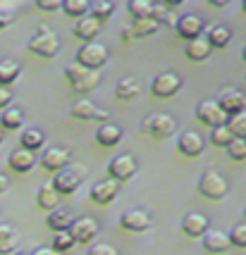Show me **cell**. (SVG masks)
Wrapping results in <instances>:
<instances>
[{"label":"cell","mask_w":246,"mask_h":255,"mask_svg":"<svg viewBox=\"0 0 246 255\" xmlns=\"http://www.w3.org/2000/svg\"><path fill=\"white\" fill-rule=\"evenodd\" d=\"M65 79H67L69 86H72L74 93H79V96H89V93H93V91L98 89V84H101L98 72L81 67L77 60L65 67Z\"/></svg>","instance_id":"6da1fadb"},{"label":"cell","mask_w":246,"mask_h":255,"mask_svg":"<svg viewBox=\"0 0 246 255\" xmlns=\"http://www.w3.org/2000/svg\"><path fill=\"white\" fill-rule=\"evenodd\" d=\"M26 48H29V53L43 57V60H53L60 53V41H57V36L48 26H38L36 33L29 38Z\"/></svg>","instance_id":"7a4b0ae2"},{"label":"cell","mask_w":246,"mask_h":255,"mask_svg":"<svg viewBox=\"0 0 246 255\" xmlns=\"http://www.w3.org/2000/svg\"><path fill=\"white\" fill-rule=\"evenodd\" d=\"M86 174H89V169L84 165H69V167H65L62 172H57L50 184H53V189H55L60 196H72V193L81 186V181L86 179Z\"/></svg>","instance_id":"3957f363"},{"label":"cell","mask_w":246,"mask_h":255,"mask_svg":"<svg viewBox=\"0 0 246 255\" xmlns=\"http://www.w3.org/2000/svg\"><path fill=\"white\" fill-rule=\"evenodd\" d=\"M108 57H110L108 48H105L103 43H98V41H93V43H84L81 48H79L77 62H79L81 67H86V69H93V72H98L101 67H105Z\"/></svg>","instance_id":"277c9868"},{"label":"cell","mask_w":246,"mask_h":255,"mask_svg":"<svg viewBox=\"0 0 246 255\" xmlns=\"http://www.w3.org/2000/svg\"><path fill=\"white\" fill-rule=\"evenodd\" d=\"M199 193L208 200H223L227 196V181L215 169H206L199 179Z\"/></svg>","instance_id":"5b68a950"},{"label":"cell","mask_w":246,"mask_h":255,"mask_svg":"<svg viewBox=\"0 0 246 255\" xmlns=\"http://www.w3.org/2000/svg\"><path fill=\"white\" fill-rule=\"evenodd\" d=\"M196 120L201 124H206V127H211V129L225 127V124L230 122V117H227L225 110L218 105V100H203V103H199V105H196Z\"/></svg>","instance_id":"8992f818"},{"label":"cell","mask_w":246,"mask_h":255,"mask_svg":"<svg viewBox=\"0 0 246 255\" xmlns=\"http://www.w3.org/2000/svg\"><path fill=\"white\" fill-rule=\"evenodd\" d=\"M144 131L151 133L153 138H170L172 133L177 131V122L170 115L156 112V115H148L144 120Z\"/></svg>","instance_id":"52a82bcc"},{"label":"cell","mask_w":246,"mask_h":255,"mask_svg":"<svg viewBox=\"0 0 246 255\" xmlns=\"http://www.w3.org/2000/svg\"><path fill=\"white\" fill-rule=\"evenodd\" d=\"M179 91H182V77L172 74V72H163V74H158L151 81V93L156 98H163V100L172 98V96H177Z\"/></svg>","instance_id":"ba28073f"},{"label":"cell","mask_w":246,"mask_h":255,"mask_svg":"<svg viewBox=\"0 0 246 255\" xmlns=\"http://www.w3.org/2000/svg\"><path fill=\"white\" fill-rule=\"evenodd\" d=\"M69 115L74 120H81V122H103L108 124V110H103L98 105H93L91 100H77L72 108H69Z\"/></svg>","instance_id":"9c48e42d"},{"label":"cell","mask_w":246,"mask_h":255,"mask_svg":"<svg viewBox=\"0 0 246 255\" xmlns=\"http://www.w3.org/2000/svg\"><path fill=\"white\" fill-rule=\"evenodd\" d=\"M108 174H110V179H115L117 184L120 181H129V179L136 174V162L132 155H117L112 157L110 162H108Z\"/></svg>","instance_id":"30bf717a"},{"label":"cell","mask_w":246,"mask_h":255,"mask_svg":"<svg viewBox=\"0 0 246 255\" xmlns=\"http://www.w3.org/2000/svg\"><path fill=\"white\" fill-rule=\"evenodd\" d=\"M72 165V157H69V150L67 148H48L41 157V167H43L45 172H62L65 167Z\"/></svg>","instance_id":"8fae6325"},{"label":"cell","mask_w":246,"mask_h":255,"mask_svg":"<svg viewBox=\"0 0 246 255\" xmlns=\"http://www.w3.org/2000/svg\"><path fill=\"white\" fill-rule=\"evenodd\" d=\"M69 234L77 244H91L98 236V222L93 217H79L74 220V224L69 227Z\"/></svg>","instance_id":"7c38bea8"},{"label":"cell","mask_w":246,"mask_h":255,"mask_svg":"<svg viewBox=\"0 0 246 255\" xmlns=\"http://www.w3.org/2000/svg\"><path fill=\"white\" fill-rule=\"evenodd\" d=\"M175 31H177L179 38L196 41V38H201V33L206 31V24H203V19L201 17H196V14H184V17H179Z\"/></svg>","instance_id":"4fadbf2b"},{"label":"cell","mask_w":246,"mask_h":255,"mask_svg":"<svg viewBox=\"0 0 246 255\" xmlns=\"http://www.w3.org/2000/svg\"><path fill=\"white\" fill-rule=\"evenodd\" d=\"M218 105L225 110L227 117H235L239 112H246V98L235 89H223L218 96Z\"/></svg>","instance_id":"5bb4252c"},{"label":"cell","mask_w":246,"mask_h":255,"mask_svg":"<svg viewBox=\"0 0 246 255\" xmlns=\"http://www.w3.org/2000/svg\"><path fill=\"white\" fill-rule=\"evenodd\" d=\"M117 181L115 179H103V181H96L91 186V200L98 203V205H110L112 200L117 198Z\"/></svg>","instance_id":"9a60e30c"},{"label":"cell","mask_w":246,"mask_h":255,"mask_svg":"<svg viewBox=\"0 0 246 255\" xmlns=\"http://www.w3.org/2000/svg\"><path fill=\"white\" fill-rule=\"evenodd\" d=\"M177 148H179V153H182V155H187V157H199V155L203 153V148H206V141H203L201 133H196V131H184V133H179Z\"/></svg>","instance_id":"2e32d148"},{"label":"cell","mask_w":246,"mask_h":255,"mask_svg":"<svg viewBox=\"0 0 246 255\" xmlns=\"http://www.w3.org/2000/svg\"><path fill=\"white\" fill-rule=\"evenodd\" d=\"M120 227L132 234H141L151 227V217H148L144 210H127V212H122V217H120Z\"/></svg>","instance_id":"e0dca14e"},{"label":"cell","mask_w":246,"mask_h":255,"mask_svg":"<svg viewBox=\"0 0 246 255\" xmlns=\"http://www.w3.org/2000/svg\"><path fill=\"white\" fill-rule=\"evenodd\" d=\"M103 24L98 22V19H93V17H81V19H77V24H74V29H72V33L77 36L79 41H84V43H93V38L101 33Z\"/></svg>","instance_id":"ac0fdd59"},{"label":"cell","mask_w":246,"mask_h":255,"mask_svg":"<svg viewBox=\"0 0 246 255\" xmlns=\"http://www.w3.org/2000/svg\"><path fill=\"white\" fill-rule=\"evenodd\" d=\"M182 232L187 234L189 239H203L211 229H208V220H206L203 215H199V212H189V215L182 220Z\"/></svg>","instance_id":"d6986e66"},{"label":"cell","mask_w":246,"mask_h":255,"mask_svg":"<svg viewBox=\"0 0 246 255\" xmlns=\"http://www.w3.org/2000/svg\"><path fill=\"white\" fill-rule=\"evenodd\" d=\"M7 165L10 169L14 172H19V174H26V172H31L36 167V155L31 150H24V148H17V150H12L10 157H7Z\"/></svg>","instance_id":"ffe728a7"},{"label":"cell","mask_w":246,"mask_h":255,"mask_svg":"<svg viewBox=\"0 0 246 255\" xmlns=\"http://www.w3.org/2000/svg\"><path fill=\"white\" fill-rule=\"evenodd\" d=\"M203 248L213 255H223L232 248V241H230V234L225 232H208L203 236Z\"/></svg>","instance_id":"44dd1931"},{"label":"cell","mask_w":246,"mask_h":255,"mask_svg":"<svg viewBox=\"0 0 246 255\" xmlns=\"http://www.w3.org/2000/svg\"><path fill=\"white\" fill-rule=\"evenodd\" d=\"M45 224H48V229H53V232H69V227L74 224V217H72V212L65 210V208H57V210L48 212V217H45Z\"/></svg>","instance_id":"7402d4cb"},{"label":"cell","mask_w":246,"mask_h":255,"mask_svg":"<svg viewBox=\"0 0 246 255\" xmlns=\"http://www.w3.org/2000/svg\"><path fill=\"white\" fill-rule=\"evenodd\" d=\"M57 203H60V193L53 189V184L38 186V191H36V205L41 210H48V212L57 210Z\"/></svg>","instance_id":"603a6c76"},{"label":"cell","mask_w":246,"mask_h":255,"mask_svg":"<svg viewBox=\"0 0 246 255\" xmlns=\"http://www.w3.org/2000/svg\"><path fill=\"white\" fill-rule=\"evenodd\" d=\"M122 141V129L117 124H103L96 131V143H101L103 148H112Z\"/></svg>","instance_id":"cb8c5ba5"},{"label":"cell","mask_w":246,"mask_h":255,"mask_svg":"<svg viewBox=\"0 0 246 255\" xmlns=\"http://www.w3.org/2000/svg\"><path fill=\"white\" fill-rule=\"evenodd\" d=\"M211 43L206 41V38H196V41H189L187 48H184V55L189 57L191 62H203V60H208L211 57Z\"/></svg>","instance_id":"d4e9b609"},{"label":"cell","mask_w":246,"mask_h":255,"mask_svg":"<svg viewBox=\"0 0 246 255\" xmlns=\"http://www.w3.org/2000/svg\"><path fill=\"white\" fill-rule=\"evenodd\" d=\"M43 145H45V133L38 131V129H24L22 136H19V148H24V150L36 153V150H41Z\"/></svg>","instance_id":"484cf974"},{"label":"cell","mask_w":246,"mask_h":255,"mask_svg":"<svg viewBox=\"0 0 246 255\" xmlns=\"http://www.w3.org/2000/svg\"><path fill=\"white\" fill-rule=\"evenodd\" d=\"M206 41L211 43V48H227L230 41H232V33L227 26H208L206 29Z\"/></svg>","instance_id":"4316f807"},{"label":"cell","mask_w":246,"mask_h":255,"mask_svg":"<svg viewBox=\"0 0 246 255\" xmlns=\"http://www.w3.org/2000/svg\"><path fill=\"white\" fill-rule=\"evenodd\" d=\"M19 74H22V69H19V65L14 60H0V86L2 89L12 86L19 79Z\"/></svg>","instance_id":"83f0119b"},{"label":"cell","mask_w":246,"mask_h":255,"mask_svg":"<svg viewBox=\"0 0 246 255\" xmlns=\"http://www.w3.org/2000/svg\"><path fill=\"white\" fill-rule=\"evenodd\" d=\"M24 124V112L19 108H7V110H2L0 115V127L5 129V131H17V129H22Z\"/></svg>","instance_id":"f1b7e54d"},{"label":"cell","mask_w":246,"mask_h":255,"mask_svg":"<svg viewBox=\"0 0 246 255\" xmlns=\"http://www.w3.org/2000/svg\"><path fill=\"white\" fill-rule=\"evenodd\" d=\"M14 248H17L14 227H10V224H0V255H14Z\"/></svg>","instance_id":"f546056e"},{"label":"cell","mask_w":246,"mask_h":255,"mask_svg":"<svg viewBox=\"0 0 246 255\" xmlns=\"http://www.w3.org/2000/svg\"><path fill=\"white\" fill-rule=\"evenodd\" d=\"M153 2H148V0H129L127 2V12L134 17V22L139 19H151L153 17Z\"/></svg>","instance_id":"4dcf8cb0"},{"label":"cell","mask_w":246,"mask_h":255,"mask_svg":"<svg viewBox=\"0 0 246 255\" xmlns=\"http://www.w3.org/2000/svg\"><path fill=\"white\" fill-rule=\"evenodd\" d=\"M139 93H141V86H139L136 79H122V81L115 86V96L120 100H124V103L139 98Z\"/></svg>","instance_id":"1f68e13d"},{"label":"cell","mask_w":246,"mask_h":255,"mask_svg":"<svg viewBox=\"0 0 246 255\" xmlns=\"http://www.w3.org/2000/svg\"><path fill=\"white\" fill-rule=\"evenodd\" d=\"M62 12H65L67 17L81 19V17H89L91 2L89 0H62Z\"/></svg>","instance_id":"d6a6232c"},{"label":"cell","mask_w":246,"mask_h":255,"mask_svg":"<svg viewBox=\"0 0 246 255\" xmlns=\"http://www.w3.org/2000/svg\"><path fill=\"white\" fill-rule=\"evenodd\" d=\"M208 138H211V143L215 145V148H225V150H227L230 143L235 141V133L230 131V127L225 124V127H215V129H211V136H208Z\"/></svg>","instance_id":"836d02e7"},{"label":"cell","mask_w":246,"mask_h":255,"mask_svg":"<svg viewBox=\"0 0 246 255\" xmlns=\"http://www.w3.org/2000/svg\"><path fill=\"white\" fill-rule=\"evenodd\" d=\"M129 29H132V36H134V38H148V36H153V33L160 29V24L151 17V19H139V22H134Z\"/></svg>","instance_id":"e575fe53"},{"label":"cell","mask_w":246,"mask_h":255,"mask_svg":"<svg viewBox=\"0 0 246 255\" xmlns=\"http://www.w3.org/2000/svg\"><path fill=\"white\" fill-rule=\"evenodd\" d=\"M112 12H115V5L112 2H108V0H98V2H91V17L93 19H98V22H105V19H110Z\"/></svg>","instance_id":"d590c367"},{"label":"cell","mask_w":246,"mask_h":255,"mask_svg":"<svg viewBox=\"0 0 246 255\" xmlns=\"http://www.w3.org/2000/svg\"><path fill=\"white\" fill-rule=\"evenodd\" d=\"M74 239H72V234L69 232H57L55 236H53V251H57V253H67V251H72L74 248Z\"/></svg>","instance_id":"8d00e7d4"},{"label":"cell","mask_w":246,"mask_h":255,"mask_svg":"<svg viewBox=\"0 0 246 255\" xmlns=\"http://www.w3.org/2000/svg\"><path fill=\"white\" fill-rule=\"evenodd\" d=\"M153 19H156L158 24L172 26V29H175L179 22V17H175V12L168 10V7H163V5H156V7H153Z\"/></svg>","instance_id":"74e56055"},{"label":"cell","mask_w":246,"mask_h":255,"mask_svg":"<svg viewBox=\"0 0 246 255\" xmlns=\"http://www.w3.org/2000/svg\"><path fill=\"white\" fill-rule=\"evenodd\" d=\"M227 127L235 133V138H246V112H239L235 117H230Z\"/></svg>","instance_id":"f35d334b"},{"label":"cell","mask_w":246,"mask_h":255,"mask_svg":"<svg viewBox=\"0 0 246 255\" xmlns=\"http://www.w3.org/2000/svg\"><path fill=\"white\" fill-rule=\"evenodd\" d=\"M227 155L232 157V160H237V162L246 160V138H235L230 143V148H227Z\"/></svg>","instance_id":"ab89813d"},{"label":"cell","mask_w":246,"mask_h":255,"mask_svg":"<svg viewBox=\"0 0 246 255\" xmlns=\"http://www.w3.org/2000/svg\"><path fill=\"white\" fill-rule=\"evenodd\" d=\"M230 241H232V246H237V248H246V222L232 227V232H230Z\"/></svg>","instance_id":"60d3db41"},{"label":"cell","mask_w":246,"mask_h":255,"mask_svg":"<svg viewBox=\"0 0 246 255\" xmlns=\"http://www.w3.org/2000/svg\"><path fill=\"white\" fill-rule=\"evenodd\" d=\"M86 255H120V253H117V248H112L110 244H96L86 251Z\"/></svg>","instance_id":"b9f144b4"},{"label":"cell","mask_w":246,"mask_h":255,"mask_svg":"<svg viewBox=\"0 0 246 255\" xmlns=\"http://www.w3.org/2000/svg\"><path fill=\"white\" fill-rule=\"evenodd\" d=\"M34 5L41 12H57V10H62V2H60V0H36Z\"/></svg>","instance_id":"7bdbcfd3"},{"label":"cell","mask_w":246,"mask_h":255,"mask_svg":"<svg viewBox=\"0 0 246 255\" xmlns=\"http://www.w3.org/2000/svg\"><path fill=\"white\" fill-rule=\"evenodd\" d=\"M7 108H12V93L0 86V110H7Z\"/></svg>","instance_id":"ee69618b"},{"label":"cell","mask_w":246,"mask_h":255,"mask_svg":"<svg viewBox=\"0 0 246 255\" xmlns=\"http://www.w3.org/2000/svg\"><path fill=\"white\" fill-rule=\"evenodd\" d=\"M10 24H12V17H10V14L0 12V31H5V29H7Z\"/></svg>","instance_id":"f6af8a7d"},{"label":"cell","mask_w":246,"mask_h":255,"mask_svg":"<svg viewBox=\"0 0 246 255\" xmlns=\"http://www.w3.org/2000/svg\"><path fill=\"white\" fill-rule=\"evenodd\" d=\"M31 255H60L57 251H53V248H38L36 253H31Z\"/></svg>","instance_id":"bcb514c9"},{"label":"cell","mask_w":246,"mask_h":255,"mask_svg":"<svg viewBox=\"0 0 246 255\" xmlns=\"http://www.w3.org/2000/svg\"><path fill=\"white\" fill-rule=\"evenodd\" d=\"M7 186H10V184H7V177L0 172V193H5V191H7Z\"/></svg>","instance_id":"7dc6e473"},{"label":"cell","mask_w":246,"mask_h":255,"mask_svg":"<svg viewBox=\"0 0 246 255\" xmlns=\"http://www.w3.org/2000/svg\"><path fill=\"white\" fill-rule=\"evenodd\" d=\"M211 7H227V0H208Z\"/></svg>","instance_id":"c3c4849f"},{"label":"cell","mask_w":246,"mask_h":255,"mask_svg":"<svg viewBox=\"0 0 246 255\" xmlns=\"http://www.w3.org/2000/svg\"><path fill=\"white\" fill-rule=\"evenodd\" d=\"M122 38H124V41H132V38H134V36H132V29H124V31H122Z\"/></svg>","instance_id":"681fc988"},{"label":"cell","mask_w":246,"mask_h":255,"mask_svg":"<svg viewBox=\"0 0 246 255\" xmlns=\"http://www.w3.org/2000/svg\"><path fill=\"white\" fill-rule=\"evenodd\" d=\"M2 141H5V133L0 131V145H2Z\"/></svg>","instance_id":"f907efd6"},{"label":"cell","mask_w":246,"mask_h":255,"mask_svg":"<svg viewBox=\"0 0 246 255\" xmlns=\"http://www.w3.org/2000/svg\"><path fill=\"white\" fill-rule=\"evenodd\" d=\"M242 10H244V12H246V0H244V2H242Z\"/></svg>","instance_id":"816d5d0a"},{"label":"cell","mask_w":246,"mask_h":255,"mask_svg":"<svg viewBox=\"0 0 246 255\" xmlns=\"http://www.w3.org/2000/svg\"><path fill=\"white\" fill-rule=\"evenodd\" d=\"M14 255H31V253H14Z\"/></svg>","instance_id":"f5cc1de1"},{"label":"cell","mask_w":246,"mask_h":255,"mask_svg":"<svg viewBox=\"0 0 246 255\" xmlns=\"http://www.w3.org/2000/svg\"><path fill=\"white\" fill-rule=\"evenodd\" d=\"M244 62H246V48H244Z\"/></svg>","instance_id":"db71d44e"},{"label":"cell","mask_w":246,"mask_h":255,"mask_svg":"<svg viewBox=\"0 0 246 255\" xmlns=\"http://www.w3.org/2000/svg\"><path fill=\"white\" fill-rule=\"evenodd\" d=\"M244 220H246V208H244Z\"/></svg>","instance_id":"11a10c76"}]
</instances>
